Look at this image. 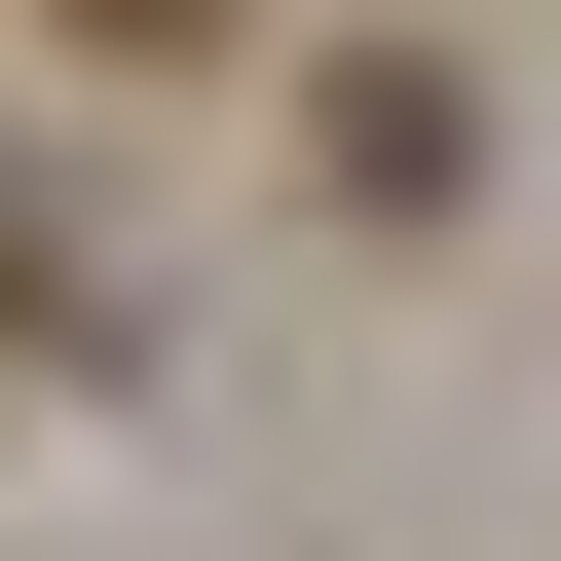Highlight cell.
Masks as SVG:
<instances>
[{
  "mask_svg": "<svg viewBox=\"0 0 561 561\" xmlns=\"http://www.w3.org/2000/svg\"><path fill=\"white\" fill-rule=\"evenodd\" d=\"M76 38H225V0H76Z\"/></svg>",
  "mask_w": 561,
  "mask_h": 561,
  "instance_id": "1",
  "label": "cell"
}]
</instances>
